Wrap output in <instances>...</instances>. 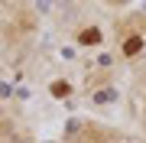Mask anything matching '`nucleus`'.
Instances as JSON below:
<instances>
[{
	"label": "nucleus",
	"instance_id": "1",
	"mask_svg": "<svg viewBox=\"0 0 146 143\" xmlns=\"http://www.w3.org/2000/svg\"><path fill=\"white\" fill-rule=\"evenodd\" d=\"M78 43H84V46H94V43H101V29H81V36H78Z\"/></svg>",
	"mask_w": 146,
	"mask_h": 143
},
{
	"label": "nucleus",
	"instance_id": "2",
	"mask_svg": "<svg viewBox=\"0 0 146 143\" xmlns=\"http://www.w3.org/2000/svg\"><path fill=\"white\" fill-rule=\"evenodd\" d=\"M123 49H127V55H136V52L143 49V39H140V36H136V39H127V46H123Z\"/></svg>",
	"mask_w": 146,
	"mask_h": 143
},
{
	"label": "nucleus",
	"instance_id": "3",
	"mask_svg": "<svg viewBox=\"0 0 146 143\" xmlns=\"http://www.w3.org/2000/svg\"><path fill=\"white\" fill-rule=\"evenodd\" d=\"M52 94L55 98H65L68 94V81H55V85H52Z\"/></svg>",
	"mask_w": 146,
	"mask_h": 143
}]
</instances>
